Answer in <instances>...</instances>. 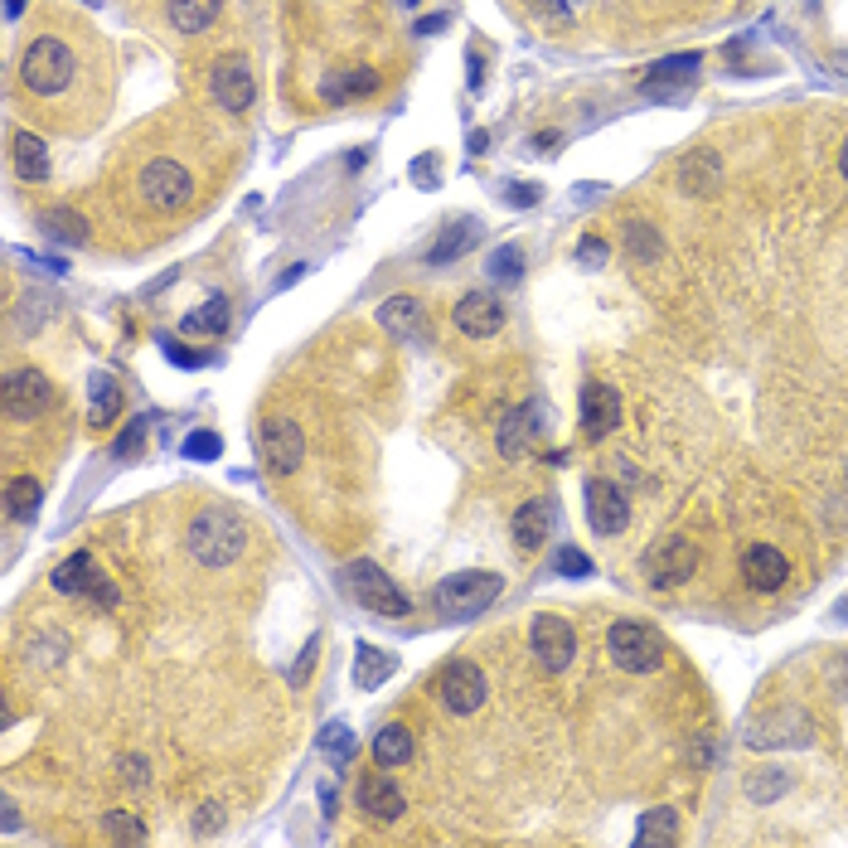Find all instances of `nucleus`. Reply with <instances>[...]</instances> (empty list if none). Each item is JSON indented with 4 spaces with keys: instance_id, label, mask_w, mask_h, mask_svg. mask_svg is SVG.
I'll list each match as a JSON object with an SVG mask.
<instances>
[{
    "instance_id": "nucleus-53",
    "label": "nucleus",
    "mask_w": 848,
    "mask_h": 848,
    "mask_svg": "<svg viewBox=\"0 0 848 848\" xmlns=\"http://www.w3.org/2000/svg\"><path fill=\"white\" fill-rule=\"evenodd\" d=\"M839 170H844V180H848V142H844V150H839Z\"/></svg>"
},
{
    "instance_id": "nucleus-9",
    "label": "nucleus",
    "mask_w": 848,
    "mask_h": 848,
    "mask_svg": "<svg viewBox=\"0 0 848 848\" xmlns=\"http://www.w3.org/2000/svg\"><path fill=\"white\" fill-rule=\"evenodd\" d=\"M54 587L63 591V597H93L97 606L117 601V587H112L107 573H97L93 553H73L69 563H59L54 567Z\"/></svg>"
},
{
    "instance_id": "nucleus-49",
    "label": "nucleus",
    "mask_w": 848,
    "mask_h": 848,
    "mask_svg": "<svg viewBox=\"0 0 848 848\" xmlns=\"http://www.w3.org/2000/svg\"><path fill=\"white\" fill-rule=\"evenodd\" d=\"M219 815H223L219 805H205V815H199V829H205V834H209V829H219Z\"/></svg>"
},
{
    "instance_id": "nucleus-37",
    "label": "nucleus",
    "mask_w": 848,
    "mask_h": 848,
    "mask_svg": "<svg viewBox=\"0 0 848 848\" xmlns=\"http://www.w3.org/2000/svg\"><path fill=\"white\" fill-rule=\"evenodd\" d=\"M40 228L49 238H59V243H83V238H87V223L73 209H49L40 219Z\"/></svg>"
},
{
    "instance_id": "nucleus-46",
    "label": "nucleus",
    "mask_w": 848,
    "mask_h": 848,
    "mask_svg": "<svg viewBox=\"0 0 848 848\" xmlns=\"http://www.w3.org/2000/svg\"><path fill=\"white\" fill-rule=\"evenodd\" d=\"M166 354H170L175 364H189V369H195V364H205V359H199V354H189L185 345H175V339H166Z\"/></svg>"
},
{
    "instance_id": "nucleus-44",
    "label": "nucleus",
    "mask_w": 848,
    "mask_h": 848,
    "mask_svg": "<svg viewBox=\"0 0 848 848\" xmlns=\"http://www.w3.org/2000/svg\"><path fill=\"white\" fill-rule=\"evenodd\" d=\"M829 683L839 693H848V655H839V660H829Z\"/></svg>"
},
{
    "instance_id": "nucleus-51",
    "label": "nucleus",
    "mask_w": 848,
    "mask_h": 848,
    "mask_svg": "<svg viewBox=\"0 0 848 848\" xmlns=\"http://www.w3.org/2000/svg\"><path fill=\"white\" fill-rule=\"evenodd\" d=\"M24 15V0H6V20H20Z\"/></svg>"
},
{
    "instance_id": "nucleus-8",
    "label": "nucleus",
    "mask_w": 848,
    "mask_h": 848,
    "mask_svg": "<svg viewBox=\"0 0 848 848\" xmlns=\"http://www.w3.org/2000/svg\"><path fill=\"white\" fill-rule=\"evenodd\" d=\"M437 699L451 708V713H461V718H471L480 703L490 699V689H485V674L471 664V660H451L447 669L437 674Z\"/></svg>"
},
{
    "instance_id": "nucleus-45",
    "label": "nucleus",
    "mask_w": 848,
    "mask_h": 848,
    "mask_svg": "<svg viewBox=\"0 0 848 848\" xmlns=\"http://www.w3.org/2000/svg\"><path fill=\"white\" fill-rule=\"evenodd\" d=\"M538 195H543V189H534V185H514V189H510V199H514V205H519V209H528V205H538Z\"/></svg>"
},
{
    "instance_id": "nucleus-48",
    "label": "nucleus",
    "mask_w": 848,
    "mask_h": 848,
    "mask_svg": "<svg viewBox=\"0 0 848 848\" xmlns=\"http://www.w3.org/2000/svg\"><path fill=\"white\" fill-rule=\"evenodd\" d=\"M126 766V781H132V786H142V781H146V762H142V756H132V762H122Z\"/></svg>"
},
{
    "instance_id": "nucleus-31",
    "label": "nucleus",
    "mask_w": 848,
    "mask_h": 848,
    "mask_svg": "<svg viewBox=\"0 0 848 848\" xmlns=\"http://www.w3.org/2000/svg\"><path fill=\"white\" fill-rule=\"evenodd\" d=\"M475 238H480V223H475V219L451 223L447 233H441V243L427 252V262H432V268H447V262H456L461 252H471V248H475Z\"/></svg>"
},
{
    "instance_id": "nucleus-20",
    "label": "nucleus",
    "mask_w": 848,
    "mask_h": 848,
    "mask_svg": "<svg viewBox=\"0 0 848 848\" xmlns=\"http://www.w3.org/2000/svg\"><path fill=\"white\" fill-rule=\"evenodd\" d=\"M378 325H384L394 339H408V345L427 339V311L417 296H388L384 306H378Z\"/></svg>"
},
{
    "instance_id": "nucleus-6",
    "label": "nucleus",
    "mask_w": 848,
    "mask_h": 848,
    "mask_svg": "<svg viewBox=\"0 0 848 848\" xmlns=\"http://www.w3.org/2000/svg\"><path fill=\"white\" fill-rule=\"evenodd\" d=\"M136 189H142L146 205L156 209H185L189 195H195V180H189L185 166H175V160H150V166L136 175Z\"/></svg>"
},
{
    "instance_id": "nucleus-14",
    "label": "nucleus",
    "mask_w": 848,
    "mask_h": 848,
    "mask_svg": "<svg viewBox=\"0 0 848 848\" xmlns=\"http://www.w3.org/2000/svg\"><path fill=\"white\" fill-rule=\"evenodd\" d=\"M742 582L752 591H781L791 582V558L776 548V543H752L742 553Z\"/></svg>"
},
{
    "instance_id": "nucleus-36",
    "label": "nucleus",
    "mask_w": 848,
    "mask_h": 848,
    "mask_svg": "<svg viewBox=\"0 0 848 848\" xmlns=\"http://www.w3.org/2000/svg\"><path fill=\"white\" fill-rule=\"evenodd\" d=\"M103 839H112V844H142L146 839L142 815H132V809H112V815H103Z\"/></svg>"
},
{
    "instance_id": "nucleus-4",
    "label": "nucleus",
    "mask_w": 848,
    "mask_h": 848,
    "mask_svg": "<svg viewBox=\"0 0 848 848\" xmlns=\"http://www.w3.org/2000/svg\"><path fill=\"white\" fill-rule=\"evenodd\" d=\"M606 655H611V664L626 669V674H650V669H660V660H664V640H660V630H650L640 621H616L606 630Z\"/></svg>"
},
{
    "instance_id": "nucleus-33",
    "label": "nucleus",
    "mask_w": 848,
    "mask_h": 848,
    "mask_svg": "<svg viewBox=\"0 0 848 848\" xmlns=\"http://www.w3.org/2000/svg\"><path fill=\"white\" fill-rule=\"evenodd\" d=\"M228 321H233V306H228V296H209L199 311L185 315V335H223Z\"/></svg>"
},
{
    "instance_id": "nucleus-39",
    "label": "nucleus",
    "mask_w": 848,
    "mask_h": 848,
    "mask_svg": "<svg viewBox=\"0 0 848 848\" xmlns=\"http://www.w3.org/2000/svg\"><path fill=\"white\" fill-rule=\"evenodd\" d=\"M791 781H786V771H752V781H746V795H752V800H776L781 791H786Z\"/></svg>"
},
{
    "instance_id": "nucleus-15",
    "label": "nucleus",
    "mask_w": 848,
    "mask_h": 848,
    "mask_svg": "<svg viewBox=\"0 0 848 848\" xmlns=\"http://www.w3.org/2000/svg\"><path fill=\"white\" fill-rule=\"evenodd\" d=\"M354 805H359V815L384 819V825L402 819V809H408V800H402V791H398V781H394V776H384V771H369V776H359Z\"/></svg>"
},
{
    "instance_id": "nucleus-2",
    "label": "nucleus",
    "mask_w": 848,
    "mask_h": 848,
    "mask_svg": "<svg viewBox=\"0 0 848 848\" xmlns=\"http://www.w3.org/2000/svg\"><path fill=\"white\" fill-rule=\"evenodd\" d=\"M504 577L500 573H451L437 587V616L441 621H475L500 601Z\"/></svg>"
},
{
    "instance_id": "nucleus-40",
    "label": "nucleus",
    "mask_w": 848,
    "mask_h": 848,
    "mask_svg": "<svg viewBox=\"0 0 848 848\" xmlns=\"http://www.w3.org/2000/svg\"><path fill=\"white\" fill-rule=\"evenodd\" d=\"M490 276H500V282H519V276H524V252H519L514 243H504L495 258H490Z\"/></svg>"
},
{
    "instance_id": "nucleus-19",
    "label": "nucleus",
    "mask_w": 848,
    "mask_h": 848,
    "mask_svg": "<svg viewBox=\"0 0 848 848\" xmlns=\"http://www.w3.org/2000/svg\"><path fill=\"white\" fill-rule=\"evenodd\" d=\"M213 103H219L223 112H248L252 107V97H258V83H252V69L248 63H238V59H228L213 69Z\"/></svg>"
},
{
    "instance_id": "nucleus-50",
    "label": "nucleus",
    "mask_w": 848,
    "mask_h": 848,
    "mask_svg": "<svg viewBox=\"0 0 848 848\" xmlns=\"http://www.w3.org/2000/svg\"><path fill=\"white\" fill-rule=\"evenodd\" d=\"M437 30H447V15H432V20L417 24V34H437Z\"/></svg>"
},
{
    "instance_id": "nucleus-18",
    "label": "nucleus",
    "mask_w": 848,
    "mask_h": 848,
    "mask_svg": "<svg viewBox=\"0 0 848 848\" xmlns=\"http://www.w3.org/2000/svg\"><path fill=\"white\" fill-rule=\"evenodd\" d=\"M809 718L800 713V708H781V713H771L762 718V723H752L746 727V742L752 746H805L809 742Z\"/></svg>"
},
{
    "instance_id": "nucleus-27",
    "label": "nucleus",
    "mask_w": 848,
    "mask_h": 848,
    "mask_svg": "<svg viewBox=\"0 0 848 848\" xmlns=\"http://www.w3.org/2000/svg\"><path fill=\"white\" fill-rule=\"evenodd\" d=\"M40 504H44V490H40V480L34 475L6 480V514L15 519V524H30V519L40 514Z\"/></svg>"
},
{
    "instance_id": "nucleus-47",
    "label": "nucleus",
    "mask_w": 848,
    "mask_h": 848,
    "mask_svg": "<svg viewBox=\"0 0 848 848\" xmlns=\"http://www.w3.org/2000/svg\"><path fill=\"white\" fill-rule=\"evenodd\" d=\"M582 262H587V268H601V262H606V248L597 243V238H591V243H582Z\"/></svg>"
},
{
    "instance_id": "nucleus-12",
    "label": "nucleus",
    "mask_w": 848,
    "mask_h": 848,
    "mask_svg": "<svg viewBox=\"0 0 848 848\" xmlns=\"http://www.w3.org/2000/svg\"><path fill=\"white\" fill-rule=\"evenodd\" d=\"M262 456H268V465L276 475H291L301 461H306V437H301V427L291 422V417L262 422Z\"/></svg>"
},
{
    "instance_id": "nucleus-10",
    "label": "nucleus",
    "mask_w": 848,
    "mask_h": 848,
    "mask_svg": "<svg viewBox=\"0 0 848 848\" xmlns=\"http://www.w3.org/2000/svg\"><path fill=\"white\" fill-rule=\"evenodd\" d=\"M6 417H15V422H34L40 412L54 408V384L40 374V369H15L6 378Z\"/></svg>"
},
{
    "instance_id": "nucleus-25",
    "label": "nucleus",
    "mask_w": 848,
    "mask_h": 848,
    "mask_svg": "<svg viewBox=\"0 0 848 848\" xmlns=\"http://www.w3.org/2000/svg\"><path fill=\"white\" fill-rule=\"evenodd\" d=\"M718 180H723V166H718L713 150H693V156H683L679 166V185L689 189V195H713Z\"/></svg>"
},
{
    "instance_id": "nucleus-17",
    "label": "nucleus",
    "mask_w": 848,
    "mask_h": 848,
    "mask_svg": "<svg viewBox=\"0 0 848 848\" xmlns=\"http://www.w3.org/2000/svg\"><path fill=\"white\" fill-rule=\"evenodd\" d=\"M693 567H699V548L689 538H669L664 548H655L645 558V573H650L655 587H679V582L693 577Z\"/></svg>"
},
{
    "instance_id": "nucleus-26",
    "label": "nucleus",
    "mask_w": 848,
    "mask_h": 848,
    "mask_svg": "<svg viewBox=\"0 0 848 848\" xmlns=\"http://www.w3.org/2000/svg\"><path fill=\"white\" fill-rule=\"evenodd\" d=\"M219 10H223V0H170L166 15L180 34H205L209 24L219 20Z\"/></svg>"
},
{
    "instance_id": "nucleus-7",
    "label": "nucleus",
    "mask_w": 848,
    "mask_h": 848,
    "mask_svg": "<svg viewBox=\"0 0 848 848\" xmlns=\"http://www.w3.org/2000/svg\"><path fill=\"white\" fill-rule=\"evenodd\" d=\"M528 645H534V660L548 669V674H563L567 664L577 660V630L563 621V616H538L528 626Z\"/></svg>"
},
{
    "instance_id": "nucleus-1",
    "label": "nucleus",
    "mask_w": 848,
    "mask_h": 848,
    "mask_svg": "<svg viewBox=\"0 0 848 848\" xmlns=\"http://www.w3.org/2000/svg\"><path fill=\"white\" fill-rule=\"evenodd\" d=\"M248 548V524L238 510H228V504H209V510L195 514V524H189V553H195L205 567H228L238 563Z\"/></svg>"
},
{
    "instance_id": "nucleus-29",
    "label": "nucleus",
    "mask_w": 848,
    "mask_h": 848,
    "mask_svg": "<svg viewBox=\"0 0 848 848\" xmlns=\"http://www.w3.org/2000/svg\"><path fill=\"white\" fill-rule=\"evenodd\" d=\"M87 394H93V402H87V422H93V427H112V417L122 412V384L112 374H93Z\"/></svg>"
},
{
    "instance_id": "nucleus-38",
    "label": "nucleus",
    "mask_w": 848,
    "mask_h": 848,
    "mask_svg": "<svg viewBox=\"0 0 848 848\" xmlns=\"http://www.w3.org/2000/svg\"><path fill=\"white\" fill-rule=\"evenodd\" d=\"M321 752L331 756V762H349L354 756V732L345 723H325L321 727Z\"/></svg>"
},
{
    "instance_id": "nucleus-24",
    "label": "nucleus",
    "mask_w": 848,
    "mask_h": 848,
    "mask_svg": "<svg viewBox=\"0 0 848 848\" xmlns=\"http://www.w3.org/2000/svg\"><path fill=\"white\" fill-rule=\"evenodd\" d=\"M10 156H15V175L30 185L49 180V146L34 132H15L10 136Z\"/></svg>"
},
{
    "instance_id": "nucleus-11",
    "label": "nucleus",
    "mask_w": 848,
    "mask_h": 848,
    "mask_svg": "<svg viewBox=\"0 0 848 848\" xmlns=\"http://www.w3.org/2000/svg\"><path fill=\"white\" fill-rule=\"evenodd\" d=\"M538 422H543L538 402H519V408H510V412L500 417V427H495V447H500L504 461H524V456L534 451Z\"/></svg>"
},
{
    "instance_id": "nucleus-41",
    "label": "nucleus",
    "mask_w": 848,
    "mask_h": 848,
    "mask_svg": "<svg viewBox=\"0 0 848 848\" xmlns=\"http://www.w3.org/2000/svg\"><path fill=\"white\" fill-rule=\"evenodd\" d=\"M219 451H223L219 432H189L185 437V456H189V461H219Z\"/></svg>"
},
{
    "instance_id": "nucleus-42",
    "label": "nucleus",
    "mask_w": 848,
    "mask_h": 848,
    "mask_svg": "<svg viewBox=\"0 0 848 848\" xmlns=\"http://www.w3.org/2000/svg\"><path fill=\"white\" fill-rule=\"evenodd\" d=\"M146 432H150V422L146 417H136V422H126V432L112 441V456H136L142 451V441H146Z\"/></svg>"
},
{
    "instance_id": "nucleus-28",
    "label": "nucleus",
    "mask_w": 848,
    "mask_h": 848,
    "mask_svg": "<svg viewBox=\"0 0 848 848\" xmlns=\"http://www.w3.org/2000/svg\"><path fill=\"white\" fill-rule=\"evenodd\" d=\"M636 844H640V848H669V844H679V815H674L669 805L645 809V815H640V829H636Z\"/></svg>"
},
{
    "instance_id": "nucleus-43",
    "label": "nucleus",
    "mask_w": 848,
    "mask_h": 848,
    "mask_svg": "<svg viewBox=\"0 0 848 848\" xmlns=\"http://www.w3.org/2000/svg\"><path fill=\"white\" fill-rule=\"evenodd\" d=\"M558 573L563 577H591V558L582 548H558Z\"/></svg>"
},
{
    "instance_id": "nucleus-3",
    "label": "nucleus",
    "mask_w": 848,
    "mask_h": 848,
    "mask_svg": "<svg viewBox=\"0 0 848 848\" xmlns=\"http://www.w3.org/2000/svg\"><path fill=\"white\" fill-rule=\"evenodd\" d=\"M73 73H78V59H73V49L63 40H54V34L34 40L30 49H24V59H20V78H24V87H30L34 97L63 93V87L73 83Z\"/></svg>"
},
{
    "instance_id": "nucleus-22",
    "label": "nucleus",
    "mask_w": 848,
    "mask_h": 848,
    "mask_svg": "<svg viewBox=\"0 0 848 848\" xmlns=\"http://www.w3.org/2000/svg\"><path fill=\"white\" fill-rule=\"evenodd\" d=\"M616 422H621V398H616V388H606V384L582 388V427H587V437L597 441V437L611 432Z\"/></svg>"
},
{
    "instance_id": "nucleus-32",
    "label": "nucleus",
    "mask_w": 848,
    "mask_h": 848,
    "mask_svg": "<svg viewBox=\"0 0 848 848\" xmlns=\"http://www.w3.org/2000/svg\"><path fill=\"white\" fill-rule=\"evenodd\" d=\"M374 756H378V766H408L412 762V732L402 727V723H388L384 732L374 737Z\"/></svg>"
},
{
    "instance_id": "nucleus-34",
    "label": "nucleus",
    "mask_w": 848,
    "mask_h": 848,
    "mask_svg": "<svg viewBox=\"0 0 848 848\" xmlns=\"http://www.w3.org/2000/svg\"><path fill=\"white\" fill-rule=\"evenodd\" d=\"M378 87V73L374 69H354V73H339V78L325 83V97L331 103H349V97H364Z\"/></svg>"
},
{
    "instance_id": "nucleus-56",
    "label": "nucleus",
    "mask_w": 848,
    "mask_h": 848,
    "mask_svg": "<svg viewBox=\"0 0 848 848\" xmlns=\"http://www.w3.org/2000/svg\"><path fill=\"white\" fill-rule=\"evenodd\" d=\"M402 6H422V0H402Z\"/></svg>"
},
{
    "instance_id": "nucleus-5",
    "label": "nucleus",
    "mask_w": 848,
    "mask_h": 848,
    "mask_svg": "<svg viewBox=\"0 0 848 848\" xmlns=\"http://www.w3.org/2000/svg\"><path fill=\"white\" fill-rule=\"evenodd\" d=\"M345 577H349V591H354V601L364 606V611H374V616H408V597L398 591V582L384 573L378 563L369 558H354L345 567Z\"/></svg>"
},
{
    "instance_id": "nucleus-13",
    "label": "nucleus",
    "mask_w": 848,
    "mask_h": 848,
    "mask_svg": "<svg viewBox=\"0 0 848 848\" xmlns=\"http://www.w3.org/2000/svg\"><path fill=\"white\" fill-rule=\"evenodd\" d=\"M451 321L461 335L490 339V335H500V325H504V306H500V296H490V291H465V296L456 301Z\"/></svg>"
},
{
    "instance_id": "nucleus-35",
    "label": "nucleus",
    "mask_w": 848,
    "mask_h": 848,
    "mask_svg": "<svg viewBox=\"0 0 848 848\" xmlns=\"http://www.w3.org/2000/svg\"><path fill=\"white\" fill-rule=\"evenodd\" d=\"M621 243H626V252H630V258H636V262H655V258H660V228H650V223H626V233H621Z\"/></svg>"
},
{
    "instance_id": "nucleus-55",
    "label": "nucleus",
    "mask_w": 848,
    "mask_h": 848,
    "mask_svg": "<svg viewBox=\"0 0 848 848\" xmlns=\"http://www.w3.org/2000/svg\"><path fill=\"white\" fill-rule=\"evenodd\" d=\"M83 6H107V0H83Z\"/></svg>"
},
{
    "instance_id": "nucleus-54",
    "label": "nucleus",
    "mask_w": 848,
    "mask_h": 848,
    "mask_svg": "<svg viewBox=\"0 0 848 848\" xmlns=\"http://www.w3.org/2000/svg\"><path fill=\"white\" fill-rule=\"evenodd\" d=\"M834 69H839V73H848V54H839V59H834Z\"/></svg>"
},
{
    "instance_id": "nucleus-23",
    "label": "nucleus",
    "mask_w": 848,
    "mask_h": 848,
    "mask_svg": "<svg viewBox=\"0 0 848 848\" xmlns=\"http://www.w3.org/2000/svg\"><path fill=\"white\" fill-rule=\"evenodd\" d=\"M699 69H703L699 54H669V59H660L650 69L645 87H650V93H674V87H689L693 78H699Z\"/></svg>"
},
{
    "instance_id": "nucleus-16",
    "label": "nucleus",
    "mask_w": 848,
    "mask_h": 848,
    "mask_svg": "<svg viewBox=\"0 0 848 848\" xmlns=\"http://www.w3.org/2000/svg\"><path fill=\"white\" fill-rule=\"evenodd\" d=\"M587 524L597 534H621L630 524L626 490H616V480H587Z\"/></svg>"
},
{
    "instance_id": "nucleus-21",
    "label": "nucleus",
    "mask_w": 848,
    "mask_h": 848,
    "mask_svg": "<svg viewBox=\"0 0 848 848\" xmlns=\"http://www.w3.org/2000/svg\"><path fill=\"white\" fill-rule=\"evenodd\" d=\"M553 524H558V504L553 500H528V504H519V514H514V543L524 553H534L543 548V543L553 538Z\"/></svg>"
},
{
    "instance_id": "nucleus-52",
    "label": "nucleus",
    "mask_w": 848,
    "mask_h": 848,
    "mask_svg": "<svg viewBox=\"0 0 848 848\" xmlns=\"http://www.w3.org/2000/svg\"><path fill=\"white\" fill-rule=\"evenodd\" d=\"M543 10H548V15H563V0H538Z\"/></svg>"
},
{
    "instance_id": "nucleus-30",
    "label": "nucleus",
    "mask_w": 848,
    "mask_h": 848,
    "mask_svg": "<svg viewBox=\"0 0 848 848\" xmlns=\"http://www.w3.org/2000/svg\"><path fill=\"white\" fill-rule=\"evenodd\" d=\"M398 674V660L388 650H378V645H359V655H354V683L359 689H378L384 679Z\"/></svg>"
}]
</instances>
